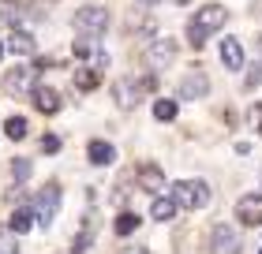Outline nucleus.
I'll list each match as a JSON object with an SVG mask.
<instances>
[{
    "instance_id": "obj_1",
    "label": "nucleus",
    "mask_w": 262,
    "mask_h": 254,
    "mask_svg": "<svg viewBox=\"0 0 262 254\" xmlns=\"http://www.w3.org/2000/svg\"><path fill=\"white\" fill-rule=\"evenodd\" d=\"M60 202H64V187L56 183H45L38 195L30 198V210H34V217H38V224H53V217L60 213Z\"/></svg>"
},
{
    "instance_id": "obj_2",
    "label": "nucleus",
    "mask_w": 262,
    "mask_h": 254,
    "mask_svg": "<svg viewBox=\"0 0 262 254\" xmlns=\"http://www.w3.org/2000/svg\"><path fill=\"white\" fill-rule=\"evenodd\" d=\"M38 75H41L38 64H23V67H11L8 75L0 79V86H4L8 98H30V90L38 86Z\"/></svg>"
},
{
    "instance_id": "obj_3",
    "label": "nucleus",
    "mask_w": 262,
    "mask_h": 254,
    "mask_svg": "<svg viewBox=\"0 0 262 254\" xmlns=\"http://www.w3.org/2000/svg\"><path fill=\"white\" fill-rule=\"evenodd\" d=\"M176 98H180V101H202V98H210V75L199 64H191L180 75V82H176Z\"/></svg>"
},
{
    "instance_id": "obj_4",
    "label": "nucleus",
    "mask_w": 262,
    "mask_h": 254,
    "mask_svg": "<svg viewBox=\"0 0 262 254\" xmlns=\"http://www.w3.org/2000/svg\"><path fill=\"white\" fill-rule=\"evenodd\" d=\"M172 198L180 210H202V205H210V183H202V179H180V183H172Z\"/></svg>"
},
{
    "instance_id": "obj_5",
    "label": "nucleus",
    "mask_w": 262,
    "mask_h": 254,
    "mask_svg": "<svg viewBox=\"0 0 262 254\" xmlns=\"http://www.w3.org/2000/svg\"><path fill=\"white\" fill-rule=\"evenodd\" d=\"M75 27H79L82 34H94V38H101V34L109 30V11L98 8V4H86V8L75 11Z\"/></svg>"
},
{
    "instance_id": "obj_6",
    "label": "nucleus",
    "mask_w": 262,
    "mask_h": 254,
    "mask_svg": "<svg viewBox=\"0 0 262 254\" xmlns=\"http://www.w3.org/2000/svg\"><path fill=\"white\" fill-rule=\"evenodd\" d=\"M176 38H154L150 41V53H146V64L154 67V75L158 71H165V67H172V60H176Z\"/></svg>"
},
{
    "instance_id": "obj_7",
    "label": "nucleus",
    "mask_w": 262,
    "mask_h": 254,
    "mask_svg": "<svg viewBox=\"0 0 262 254\" xmlns=\"http://www.w3.org/2000/svg\"><path fill=\"white\" fill-rule=\"evenodd\" d=\"M210 254H240V236L232 224H213L210 228Z\"/></svg>"
},
{
    "instance_id": "obj_8",
    "label": "nucleus",
    "mask_w": 262,
    "mask_h": 254,
    "mask_svg": "<svg viewBox=\"0 0 262 254\" xmlns=\"http://www.w3.org/2000/svg\"><path fill=\"white\" fill-rule=\"evenodd\" d=\"M225 22H229V8H225V4H206V8L195 11L191 27H199L202 34H213V30H221Z\"/></svg>"
},
{
    "instance_id": "obj_9",
    "label": "nucleus",
    "mask_w": 262,
    "mask_h": 254,
    "mask_svg": "<svg viewBox=\"0 0 262 254\" xmlns=\"http://www.w3.org/2000/svg\"><path fill=\"white\" fill-rule=\"evenodd\" d=\"M75 56L79 60H86V64H94V67H109V56L101 53V38H94V34H82V38H75Z\"/></svg>"
},
{
    "instance_id": "obj_10",
    "label": "nucleus",
    "mask_w": 262,
    "mask_h": 254,
    "mask_svg": "<svg viewBox=\"0 0 262 254\" xmlns=\"http://www.w3.org/2000/svg\"><path fill=\"white\" fill-rule=\"evenodd\" d=\"M30 101H34V108L45 112V116H56V112H60V105H64L60 90H53V86H34V90H30Z\"/></svg>"
},
{
    "instance_id": "obj_11",
    "label": "nucleus",
    "mask_w": 262,
    "mask_h": 254,
    "mask_svg": "<svg viewBox=\"0 0 262 254\" xmlns=\"http://www.w3.org/2000/svg\"><path fill=\"white\" fill-rule=\"evenodd\" d=\"M236 217H240V224L258 228L262 224V195H244L236 202Z\"/></svg>"
},
{
    "instance_id": "obj_12",
    "label": "nucleus",
    "mask_w": 262,
    "mask_h": 254,
    "mask_svg": "<svg viewBox=\"0 0 262 254\" xmlns=\"http://www.w3.org/2000/svg\"><path fill=\"white\" fill-rule=\"evenodd\" d=\"M221 64L229 71H244L247 67V56H244V45L236 38H221Z\"/></svg>"
},
{
    "instance_id": "obj_13",
    "label": "nucleus",
    "mask_w": 262,
    "mask_h": 254,
    "mask_svg": "<svg viewBox=\"0 0 262 254\" xmlns=\"http://www.w3.org/2000/svg\"><path fill=\"white\" fill-rule=\"evenodd\" d=\"M139 183H142V191H146V195H161L165 191V176H161V168L158 165H139Z\"/></svg>"
},
{
    "instance_id": "obj_14",
    "label": "nucleus",
    "mask_w": 262,
    "mask_h": 254,
    "mask_svg": "<svg viewBox=\"0 0 262 254\" xmlns=\"http://www.w3.org/2000/svg\"><path fill=\"white\" fill-rule=\"evenodd\" d=\"M86 157H90V165L105 168V165H113V161H116V146H113V142L94 138V142H86Z\"/></svg>"
},
{
    "instance_id": "obj_15",
    "label": "nucleus",
    "mask_w": 262,
    "mask_h": 254,
    "mask_svg": "<svg viewBox=\"0 0 262 254\" xmlns=\"http://www.w3.org/2000/svg\"><path fill=\"white\" fill-rule=\"evenodd\" d=\"M176 210H180V205H176L172 195H154V202H150V217H154V221H161V224L172 221Z\"/></svg>"
},
{
    "instance_id": "obj_16",
    "label": "nucleus",
    "mask_w": 262,
    "mask_h": 254,
    "mask_svg": "<svg viewBox=\"0 0 262 254\" xmlns=\"http://www.w3.org/2000/svg\"><path fill=\"white\" fill-rule=\"evenodd\" d=\"M113 101L116 105H120L124 108V112H127V108H135L139 105V86H135V82H116V86H113Z\"/></svg>"
},
{
    "instance_id": "obj_17",
    "label": "nucleus",
    "mask_w": 262,
    "mask_h": 254,
    "mask_svg": "<svg viewBox=\"0 0 262 254\" xmlns=\"http://www.w3.org/2000/svg\"><path fill=\"white\" fill-rule=\"evenodd\" d=\"M98 82H101V67H94V64L75 67V90L90 94V90H98Z\"/></svg>"
},
{
    "instance_id": "obj_18",
    "label": "nucleus",
    "mask_w": 262,
    "mask_h": 254,
    "mask_svg": "<svg viewBox=\"0 0 262 254\" xmlns=\"http://www.w3.org/2000/svg\"><path fill=\"white\" fill-rule=\"evenodd\" d=\"M34 224H38V217H34V210H30V205H23V210H15V213H11V221H8V228H11L15 236H27Z\"/></svg>"
},
{
    "instance_id": "obj_19",
    "label": "nucleus",
    "mask_w": 262,
    "mask_h": 254,
    "mask_svg": "<svg viewBox=\"0 0 262 254\" xmlns=\"http://www.w3.org/2000/svg\"><path fill=\"white\" fill-rule=\"evenodd\" d=\"M139 224H142V217L131 213V210H124V213L113 221V232H116V236H131V232H139Z\"/></svg>"
},
{
    "instance_id": "obj_20",
    "label": "nucleus",
    "mask_w": 262,
    "mask_h": 254,
    "mask_svg": "<svg viewBox=\"0 0 262 254\" xmlns=\"http://www.w3.org/2000/svg\"><path fill=\"white\" fill-rule=\"evenodd\" d=\"M8 49H11V53H19V56H34V49H38V41H34L30 34L15 30V34H11V41H8Z\"/></svg>"
},
{
    "instance_id": "obj_21",
    "label": "nucleus",
    "mask_w": 262,
    "mask_h": 254,
    "mask_svg": "<svg viewBox=\"0 0 262 254\" xmlns=\"http://www.w3.org/2000/svg\"><path fill=\"white\" fill-rule=\"evenodd\" d=\"M176 112H180V101H176V98H161V101H154V120H161V124L176 120Z\"/></svg>"
},
{
    "instance_id": "obj_22",
    "label": "nucleus",
    "mask_w": 262,
    "mask_h": 254,
    "mask_svg": "<svg viewBox=\"0 0 262 254\" xmlns=\"http://www.w3.org/2000/svg\"><path fill=\"white\" fill-rule=\"evenodd\" d=\"M34 172V161L30 157H11V176H15V183H27Z\"/></svg>"
},
{
    "instance_id": "obj_23",
    "label": "nucleus",
    "mask_w": 262,
    "mask_h": 254,
    "mask_svg": "<svg viewBox=\"0 0 262 254\" xmlns=\"http://www.w3.org/2000/svg\"><path fill=\"white\" fill-rule=\"evenodd\" d=\"M0 19H4L8 27H15V22L23 19V8L15 4V0H0Z\"/></svg>"
},
{
    "instance_id": "obj_24",
    "label": "nucleus",
    "mask_w": 262,
    "mask_h": 254,
    "mask_svg": "<svg viewBox=\"0 0 262 254\" xmlns=\"http://www.w3.org/2000/svg\"><path fill=\"white\" fill-rule=\"evenodd\" d=\"M4 135L15 138V142H23V138H27V120H23V116H11L8 124H4Z\"/></svg>"
},
{
    "instance_id": "obj_25",
    "label": "nucleus",
    "mask_w": 262,
    "mask_h": 254,
    "mask_svg": "<svg viewBox=\"0 0 262 254\" xmlns=\"http://www.w3.org/2000/svg\"><path fill=\"white\" fill-rule=\"evenodd\" d=\"M0 254H19V247H15V232H11L8 224H0Z\"/></svg>"
},
{
    "instance_id": "obj_26",
    "label": "nucleus",
    "mask_w": 262,
    "mask_h": 254,
    "mask_svg": "<svg viewBox=\"0 0 262 254\" xmlns=\"http://www.w3.org/2000/svg\"><path fill=\"white\" fill-rule=\"evenodd\" d=\"M90 247H94V232H79L71 239V254H86Z\"/></svg>"
},
{
    "instance_id": "obj_27",
    "label": "nucleus",
    "mask_w": 262,
    "mask_h": 254,
    "mask_svg": "<svg viewBox=\"0 0 262 254\" xmlns=\"http://www.w3.org/2000/svg\"><path fill=\"white\" fill-rule=\"evenodd\" d=\"M258 86H262V60L251 64V71L244 75V90H258Z\"/></svg>"
},
{
    "instance_id": "obj_28",
    "label": "nucleus",
    "mask_w": 262,
    "mask_h": 254,
    "mask_svg": "<svg viewBox=\"0 0 262 254\" xmlns=\"http://www.w3.org/2000/svg\"><path fill=\"white\" fill-rule=\"evenodd\" d=\"M206 38H210V34H202L199 27H191V22H187V45H191V49H202V45H206Z\"/></svg>"
},
{
    "instance_id": "obj_29",
    "label": "nucleus",
    "mask_w": 262,
    "mask_h": 254,
    "mask_svg": "<svg viewBox=\"0 0 262 254\" xmlns=\"http://www.w3.org/2000/svg\"><path fill=\"white\" fill-rule=\"evenodd\" d=\"M127 30H142V34H154V22L142 19V15H131L127 19Z\"/></svg>"
},
{
    "instance_id": "obj_30",
    "label": "nucleus",
    "mask_w": 262,
    "mask_h": 254,
    "mask_svg": "<svg viewBox=\"0 0 262 254\" xmlns=\"http://www.w3.org/2000/svg\"><path fill=\"white\" fill-rule=\"evenodd\" d=\"M41 153H60V135H41Z\"/></svg>"
},
{
    "instance_id": "obj_31",
    "label": "nucleus",
    "mask_w": 262,
    "mask_h": 254,
    "mask_svg": "<svg viewBox=\"0 0 262 254\" xmlns=\"http://www.w3.org/2000/svg\"><path fill=\"white\" fill-rule=\"evenodd\" d=\"M251 127H255V135L262 138V105H255V108H251Z\"/></svg>"
},
{
    "instance_id": "obj_32",
    "label": "nucleus",
    "mask_w": 262,
    "mask_h": 254,
    "mask_svg": "<svg viewBox=\"0 0 262 254\" xmlns=\"http://www.w3.org/2000/svg\"><path fill=\"white\" fill-rule=\"evenodd\" d=\"M127 195H131V191H127V183H116V191H113V202H116V205H124V202H127Z\"/></svg>"
},
{
    "instance_id": "obj_33",
    "label": "nucleus",
    "mask_w": 262,
    "mask_h": 254,
    "mask_svg": "<svg viewBox=\"0 0 262 254\" xmlns=\"http://www.w3.org/2000/svg\"><path fill=\"white\" fill-rule=\"evenodd\" d=\"M23 198H27V191H23V183H15V187L8 191V202H15V205H19Z\"/></svg>"
},
{
    "instance_id": "obj_34",
    "label": "nucleus",
    "mask_w": 262,
    "mask_h": 254,
    "mask_svg": "<svg viewBox=\"0 0 262 254\" xmlns=\"http://www.w3.org/2000/svg\"><path fill=\"white\" fill-rule=\"evenodd\" d=\"M139 86L154 94V90H158V75H142V79H139Z\"/></svg>"
},
{
    "instance_id": "obj_35",
    "label": "nucleus",
    "mask_w": 262,
    "mask_h": 254,
    "mask_svg": "<svg viewBox=\"0 0 262 254\" xmlns=\"http://www.w3.org/2000/svg\"><path fill=\"white\" fill-rule=\"evenodd\" d=\"M124 254H150V247H127Z\"/></svg>"
},
{
    "instance_id": "obj_36",
    "label": "nucleus",
    "mask_w": 262,
    "mask_h": 254,
    "mask_svg": "<svg viewBox=\"0 0 262 254\" xmlns=\"http://www.w3.org/2000/svg\"><path fill=\"white\" fill-rule=\"evenodd\" d=\"M4 53H8V45H4V41H0V60H4Z\"/></svg>"
},
{
    "instance_id": "obj_37",
    "label": "nucleus",
    "mask_w": 262,
    "mask_h": 254,
    "mask_svg": "<svg viewBox=\"0 0 262 254\" xmlns=\"http://www.w3.org/2000/svg\"><path fill=\"white\" fill-rule=\"evenodd\" d=\"M139 4H158V0H139Z\"/></svg>"
},
{
    "instance_id": "obj_38",
    "label": "nucleus",
    "mask_w": 262,
    "mask_h": 254,
    "mask_svg": "<svg viewBox=\"0 0 262 254\" xmlns=\"http://www.w3.org/2000/svg\"><path fill=\"white\" fill-rule=\"evenodd\" d=\"M172 4H187V0H172Z\"/></svg>"
},
{
    "instance_id": "obj_39",
    "label": "nucleus",
    "mask_w": 262,
    "mask_h": 254,
    "mask_svg": "<svg viewBox=\"0 0 262 254\" xmlns=\"http://www.w3.org/2000/svg\"><path fill=\"white\" fill-rule=\"evenodd\" d=\"M258 49H262V34H258Z\"/></svg>"
},
{
    "instance_id": "obj_40",
    "label": "nucleus",
    "mask_w": 262,
    "mask_h": 254,
    "mask_svg": "<svg viewBox=\"0 0 262 254\" xmlns=\"http://www.w3.org/2000/svg\"><path fill=\"white\" fill-rule=\"evenodd\" d=\"M258 254H262V247H258Z\"/></svg>"
}]
</instances>
